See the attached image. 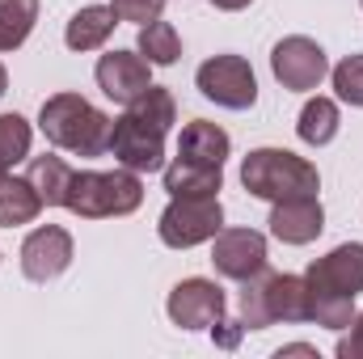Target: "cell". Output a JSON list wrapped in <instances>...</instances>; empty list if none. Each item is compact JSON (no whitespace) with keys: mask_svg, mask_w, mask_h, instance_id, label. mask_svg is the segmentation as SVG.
<instances>
[{"mask_svg":"<svg viewBox=\"0 0 363 359\" xmlns=\"http://www.w3.org/2000/svg\"><path fill=\"white\" fill-rule=\"evenodd\" d=\"M38 127L64 153L101 157V153H110V127H114V118H106L81 93H55L38 110Z\"/></svg>","mask_w":363,"mask_h":359,"instance_id":"1","label":"cell"},{"mask_svg":"<svg viewBox=\"0 0 363 359\" xmlns=\"http://www.w3.org/2000/svg\"><path fill=\"white\" fill-rule=\"evenodd\" d=\"M241 186L254 199H300V194H317L321 190V174L313 161L287 153V148H254L241 165Z\"/></svg>","mask_w":363,"mask_h":359,"instance_id":"2","label":"cell"},{"mask_svg":"<svg viewBox=\"0 0 363 359\" xmlns=\"http://www.w3.org/2000/svg\"><path fill=\"white\" fill-rule=\"evenodd\" d=\"M144 203V182L135 170H85V174H72L68 186V199L64 207L81 220H110V216H131L135 207Z\"/></svg>","mask_w":363,"mask_h":359,"instance_id":"3","label":"cell"},{"mask_svg":"<svg viewBox=\"0 0 363 359\" xmlns=\"http://www.w3.org/2000/svg\"><path fill=\"white\" fill-rule=\"evenodd\" d=\"M224 228V207L216 194H194V199H169V207L161 211V241L169 250H190V245H203L211 241L216 233Z\"/></svg>","mask_w":363,"mask_h":359,"instance_id":"4","label":"cell"},{"mask_svg":"<svg viewBox=\"0 0 363 359\" xmlns=\"http://www.w3.org/2000/svg\"><path fill=\"white\" fill-rule=\"evenodd\" d=\"M194 85L207 101H216L224 110H250L258 101V77H254L250 60H241V55H211L207 64H199Z\"/></svg>","mask_w":363,"mask_h":359,"instance_id":"5","label":"cell"},{"mask_svg":"<svg viewBox=\"0 0 363 359\" xmlns=\"http://www.w3.org/2000/svg\"><path fill=\"white\" fill-rule=\"evenodd\" d=\"M110 153L123 170H135V174H152L165 165V131L135 118L131 110L123 118H114L110 127Z\"/></svg>","mask_w":363,"mask_h":359,"instance_id":"6","label":"cell"},{"mask_svg":"<svg viewBox=\"0 0 363 359\" xmlns=\"http://www.w3.org/2000/svg\"><path fill=\"white\" fill-rule=\"evenodd\" d=\"M271 72H274V81H279L283 89L308 93V89H317V85L330 77V60H325V51H321L313 38H304V34H291V38L274 43V51H271Z\"/></svg>","mask_w":363,"mask_h":359,"instance_id":"7","label":"cell"},{"mask_svg":"<svg viewBox=\"0 0 363 359\" xmlns=\"http://www.w3.org/2000/svg\"><path fill=\"white\" fill-rule=\"evenodd\" d=\"M169 321L182 330H211L224 317V287L211 279H182L169 292Z\"/></svg>","mask_w":363,"mask_h":359,"instance_id":"8","label":"cell"},{"mask_svg":"<svg viewBox=\"0 0 363 359\" xmlns=\"http://www.w3.org/2000/svg\"><path fill=\"white\" fill-rule=\"evenodd\" d=\"M211 267L224 279H250L258 270H267V237L254 228H220L211 237Z\"/></svg>","mask_w":363,"mask_h":359,"instance_id":"9","label":"cell"},{"mask_svg":"<svg viewBox=\"0 0 363 359\" xmlns=\"http://www.w3.org/2000/svg\"><path fill=\"white\" fill-rule=\"evenodd\" d=\"M72 267V233L60 228V224H43L26 237L21 245V270L30 283H47V279H60L64 270Z\"/></svg>","mask_w":363,"mask_h":359,"instance_id":"10","label":"cell"},{"mask_svg":"<svg viewBox=\"0 0 363 359\" xmlns=\"http://www.w3.org/2000/svg\"><path fill=\"white\" fill-rule=\"evenodd\" d=\"M152 85V64L140 51H110L97 60V89L118 106H131Z\"/></svg>","mask_w":363,"mask_h":359,"instance_id":"11","label":"cell"},{"mask_svg":"<svg viewBox=\"0 0 363 359\" xmlns=\"http://www.w3.org/2000/svg\"><path fill=\"white\" fill-rule=\"evenodd\" d=\"M325 228V207L317 194H300V199H279L271 211V233L283 245H308L317 241Z\"/></svg>","mask_w":363,"mask_h":359,"instance_id":"12","label":"cell"},{"mask_svg":"<svg viewBox=\"0 0 363 359\" xmlns=\"http://www.w3.org/2000/svg\"><path fill=\"white\" fill-rule=\"evenodd\" d=\"M308 287H325V292H347V296H359L363 292V245H338L330 250L325 258H317L308 267Z\"/></svg>","mask_w":363,"mask_h":359,"instance_id":"13","label":"cell"},{"mask_svg":"<svg viewBox=\"0 0 363 359\" xmlns=\"http://www.w3.org/2000/svg\"><path fill=\"white\" fill-rule=\"evenodd\" d=\"M220 186H224V165L190 161V157H178L174 165H165V190H169V199L220 194Z\"/></svg>","mask_w":363,"mask_h":359,"instance_id":"14","label":"cell"},{"mask_svg":"<svg viewBox=\"0 0 363 359\" xmlns=\"http://www.w3.org/2000/svg\"><path fill=\"white\" fill-rule=\"evenodd\" d=\"M114 26H118V13L110 4H85L81 13H72V21L64 30V43L72 51H97L114 34Z\"/></svg>","mask_w":363,"mask_h":359,"instance_id":"15","label":"cell"},{"mask_svg":"<svg viewBox=\"0 0 363 359\" xmlns=\"http://www.w3.org/2000/svg\"><path fill=\"white\" fill-rule=\"evenodd\" d=\"M43 207L47 203H43V194L34 190L30 178H13V174L0 178V228H21V224L38 220Z\"/></svg>","mask_w":363,"mask_h":359,"instance_id":"16","label":"cell"},{"mask_svg":"<svg viewBox=\"0 0 363 359\" xmlns=\"http://www.w3.org/2000/svg\"><path fill=\"white\" fill-rule=\"evenodd\" d=\"M274 321H313V287L304 275H271Z\"/></svg>","mask_w":363,"mask_h":359,"instance_id":"17","label":"cell"},{"mask_svg":"<svg viewBox=\"0 0 363 359\" xmlns=\"http://www.w3.org/2000/svg\"><path fill=\"white\" fill-rule=\"evenodd\" d=\"M228 148H233L228 131H224V127H216V123H207V118L186 123V127H182V136H178V157H190V161H211V165H224Z\"/></svg>","mask_w":363,"mask_h":359,"instance_id":"18","label":"cell"},{"mask_svg":"<svg viewBox=\"0 0 363 359\" xmlns=\"http://www.w3.org/2000/svg\"><path fill=\"white\" fill-rule=\"evenodd\" d=\"M237 309H241V326H245V330H267V326H274V317H271V270H258V275L241 279Z\"/></svg>","mask_w":363,"mask_h":359,"instance_id":"19","label":"cell"},{"mask_svg":"<svg viewBox=\"0 0 363 359\" xmlns=\"http://www.w3.org/2000/svg\"><path fill=\"white\" fill-rule=\"evenodd\" d=\"M72 174H77V170H72L64 157H34L26 178L34 182V190L43 194V203H47V207H64L68 186H72Z\"/></svg>","mask_w":363,"mask_h":359,"instance_id":"20","label":"cell"},{"mask_svg":"<svg viewBox=\"0 0 363 359\" xmlns=\"http://www.w3.org/2000/svg\"><path fill=\"white\" fill-rule=\"evenodd\" d=\"M296 131H300V140H304V144H313V148L330 144V140L338 136V106H334L330 97H308V101H304V110H300Z\"/></svg>","mask_w":363,"mask_h":359,"instance_id":"21","label":"cell"},{"mask_svg":"<svg viewBox=\"0 0 363 359\" xmlns=\"http://www.w3.org/2000/svg\"><path fill=\"white\" fill-rule=\"evenodd\" d=\"M38 21V0H0V51H17Z\"/></svg>","mask_w":363,"mask_h":359,"instance_id":"22","label":"cell"},{"mask_svg":"<svg viewBox=\"0 0 363 359\" xmlns=\"http://www.w3.org/2000/svg\"><path fill=\"white\" fill-rule=\"evenodd\" d=\"M148 64H178L182 55V38L178 30L169 26V21H148V26H140V47H135Z\"/></svg>","mask_w":363,"mask_h":359,"instance_id":"23","label":"cell"},{"mask_svg":"<svg viewBox=\"0 0 363 359\" xmlns=\"http://www.w3.org/2000/svg\"><path fill=\"white\" fill-rule=\"evenodd\" d=\"M313 321L325 326V330H347L355 321V296L313 287Z\"/></svg>","mask_w":363,"mask_h":359,"instance_id":"24","label":"cell"},{"mask_svg":"<svg viewBox=\"0 0 363 359\" xmlns=\"http://www.w3.org/2000/svg\"><path fill=\"white\" fill-rule=\"evenodd\" d=\"M127 110H131L135 118H144V123L161 127V131H169V127L178 123V101H174V93L161 89V85H148V89L140 93Z\"/></svg>","mask_w":363,"mask_h":359,"instance_id":"25","label":"cell"},{"mask_svg":"<svg viewBox=\"0 0 363 359\" xmlns=\"http://www.w3.org/2000/svg\"><path fill=\"white\" fill-rule=\"evenodd\" d=\"M30 123L21 114H0V161L4 165H17L30 157Z\"/></svg>","mask_w":363,"mask_h":359,"instance_id":"26","label":"cell"},{"mask_svg":"<svg viewBox=\"0 0 363 359\" xmlns=\"http://www.w3.org/2000/svg\"><path fill=\"white\" fill-rule=\"evenodd\" d=\"M334 89L342 101H351V106H363V55H347L334 72Z\"/></svg>","mask_w":363,"mask_h":359,"instance_id":"27","label":"cell"},{"mask_svg":"<svg viewBox=\"0 0 363 359\" xmlns=\"http://www.w3.org/2000/svg\"><path fill=\"white\" fill-rule=\"evenodd\" d=\"M110 9L118 13V21H135V26H148V21H157V17H161L165 0H114Z\"/></svg>","mask_w":363,"mask_h":359,"instance_id":"28","label":"cell"},{"mask_svg":"<svg viewBox=\"0 0 363 359\" xmlns=\"http://www.w3.org/2000/svg\"><path fill=\"white\" fill-rule=\"evenodd\" d=\"M338 359H363V313H355L351 334L338 338Z\"/></svg>","mask_w":363,"mask_h":359,"instance_id":"29","label":"cell"},{"mask_svg":"<svg viewBox=\"0 0 363 359\" xmlns=\"http://www.w3.org/2000/svg\"><path fill=\"white\" fill-rule=\"evenodd\" d=\"M216 9H224V13H241V9H250L254 0H211Z\"/></svg>","mask_w":363,"mask_h":359,"instance_id":"30","label":"cell"},{"mask_svg":"<svg viewBox=\"0 0 363 359\" xmlns=\"http://www.w3.org/2000/svg\"><path fill=\"white\" fill-rule=\"evenodd\" d=\"M279 355H317V347H308V343H291V347H283Z\"/></svg>","mask_w":363,"mask_h":359,"instance_id":"31","label":"cell"},{"mask_svg":"<svg viewBox=\"0 0 363 359\" xmlns=\"http://www.w3.org/2000/svg\"><path fill=\"white\" fill-rule=\"evenodd\" d=\"M4 89H9V72H4V64H0V97H4Z\"/></svg>","mask_w":363,"mask_h":359,"instance_id":"32","label":"cell"},{"mask_svg":"<svg viewBox=\"0 0 363 359\" xmlns=\"http://www.w3.org/2000/svg\"><path fill=\"white\" fill-rule=\"evenodd\" d=\"M4 174H9V165H4V161H0V178H4Z\"/></svg>","mask_w":363,"mask_h":359,"instance_id":"33","label":"cell"}]
</instances>
